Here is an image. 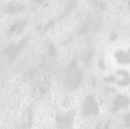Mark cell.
<instances>
[{"mask_svg": "<svg viewBox=\"0 0 130 129\" xmlns=\"http://www.w3.org/2000/svg\"><path fill=\"white\" fill-rule=\"evenodd\" d=\"M83 81V72L78 69L77 61L73 60L67 68L65 75V86L69 90H76Z\"/></svg>", "mask_w": 130, "mask_h": 129, "instance_id": "6da1fadb", "label": "cell"}, {"mask_svg": "<svg viewBox=\"0 0 130 129\" xmlns=\"http://www.w3.org/2000/svg\"><path fill=\"white\" fill-rule=\"evenodd\" d=\"M98 112H99V107L94 97L92 95H87L82 107V115L84 117H89L97 115Z\"/></svg>", "mask_w": 130, "mask_h": 129, "instance_id": "7a4b0ae2", "label": "cell"}, {"mask_svg": "<svg viewBox=\"0 0 130 129\" xmlns=\"http://www.w3.org/2000/svg\"><path fill=\"white\" fill-rule=\"evenodd\" d=\"M2 10L4 13L8 15H17L24 10V5L21 2H16V1H11L3 5Z\"/></svg>", "mask_w": 130, "mask_h": 129, "instance_id": "3957f363", "label": "cell"}, {"mask_svg": "<svg viewBox=\"0 0 130 129\" xmlns=\"http://www.w3.org/2000/svg\"><path fill=\"white\" fill-rule=\"evenodd\" d=\"M73 121H74V113L72 112L63 114L57 117V122L61 127H69L72 125Z\"/></svg>", "mask_w": 130, "mask_h": 129, "instance_id": "277c9868", "label": "cell"}, {"mask_svg": "<svg viewBox=\"0 0 130 129\" xmlns=\"http://www.w3.org/2000/svg\"><path fill=\"white\" fill-rule=\"evenodd\" d=\"M129 102L130 100L127 96L118 95V96L116 97V99L114 100V106L112 108V111L113 112H117V111H119V109L126 107L129 104Z\"/></svg>", "mask_w": 130, "mask_h": 129, "instance_id": "5b68a950", "label": "cell"}, {"mask_svg": "<svg viewBox=\"0 0 130 129\" xmlns=\"http://www.w3.org/2000/svg\"><path fill=\"white\" fill-rule=\"evenodd\" d=\"M27 25V21L26 20H21V21H18V22H14L12 24L11 28H10V31L9 32L14 35H18V34H21V33L25 29V27Z\"/></svg>", "mask_w": 130, "mask_h": 129, "instance_id": "8992f818", "label": "cell"}, {"mask_svg": "<svg viewBox=\"0 0 130 129\" xmlns=\"http://www.w3.org/2000/svg\"><path fill=\"white\" fill-rule=\"evenodd\" d=\"M77 2H78V0H68V2L66 3L64 9H63V11L61 12V14H60L59 16H58V18H57L58 22L62 21L64 18H66V17L70 14L71 12L73 11V9L75 8Z\"/></svg>", "mask_w": 130, "mask_h": 129, "instance_id": "52a82bcc", "label": "cell"}, {"mask_svg": "<svg viewBox=\"0 0 130 129\" xmlns=\"http://www.w3.org/2000/svg\"><path fill=\"white\" fill-rule=\"evenodd\" d=\"M117 61L120 64H128L130 63V54L128 51H118L115 54Z\"/></svg>", "mask_w": 130, "mask_h": 129, "instance_id": "ba28073f", "label": "cell"}, {"mask_svg": "<svg viewBox=\"0 0 130 129\" xmlns=\"http://www.w3.org/2000/svg\"><path fill=\"white\" fill-rule=\"evenodd\" d=\"M92 56H93V50H88L87 53L85 54V55H84V61H85V63L86 64H88L89 63V61L91 60Z\"/></svg>", "mask_w": 130, "mask_h": 129, "instance_id": "9c48e42d", "label": "cell"}, {"mask_svg": "<svg viewBox=\"0 0 130 129\" xmlns=\"http://www.w3.org/2000/svg\"><path fill=\"white\" fill-rule=\"evenodd\" d=\"M118 84H119V86H128V85H130V77L129 76L123 77L121 80H119V81L118 82Z\"/></svg>", "mask_w": 130, "mask_h": 129, "instance_id": "30bf717a", "label": "cell"}, {"mask_svg": "<svg viewBox=\"0 0 130 129\" xmlns=\"http://www.w3.org/2000/svg\"><path fill=\"white\" fill-rule=\"evenodd\" d=\"M48 53H49L50 56H52V57H54L56 55L57 52H56V48L54 47V45H53V44L50 45L49 48H48Z\"/></svg>", "mask_w": 130, "mask_h": 129, "instance_id": "8fae6325", "label": "cell"}, {"mask_svg": "<svg viewBox=\"0 0 130 129\" xmlns=\"http://www.w3.org/2000/svg\"><path fill=\"white\" fill-rule=\"evenodd\" d=\"M88 30H89V25H88V23H84L82 28L79 30L78 34H79V35H84V34H86L87 32H88Z\"/></svg>", "mask_w": 130, "mask_h": 129, "instance_id": "7c38bea8", "label": "cell"}, {"mask_svg": "<svg viewBox=\"0 0 130 129\" xmlns=\"http://www.w3.org/2000/svg\"><path fill=\"white\" fill-rule=\"evenodd\" d=\"M123 119H124L126 125H127V126H130V113L127 114V115H125Z\"/></svg>", "mask_w": 130, "mask_h": 129, "instance_id": "4fadbf2b", "label": "cell"}, {"mask_svg": "<svg viewBox=\"0 0 130 129\" xmlns=\"http://www.w3.org/2000/svg\"><path fill=\"white\" fill-rule=\"evenodd\" d=\"M116 39H118V33L116 32V31H113V32L111 33V36H110V40H111V41H115Z\"/></svg>", "mask_w": 130, "mask_h": 129, "instance_id": "5bb4252c", "label": "cell"}, {"mask_svg": "<svg viewBox=\"0 0 130 129\" xmlns=\"http://www.w3.org/2000/svg\"><path fill=\"white\" fill-rule=\"evenodd\" d=\"M105 81L107 82V83H113V82H115V77L112 75L109 76L107 78H105Z\"/></svg>", "mask_w": 130, "mask_h": 129, "instance_id": "9a60e30c", "label": "cell"}, {"mask_svg": "<svg viewBox=\"0 0 130 129\" xmlns=\"http://www.w3.org/2000/svg\"><path fill=\"white\" fill-rule=\"evenodd\" d=\"M99 67L101 68V69H103V68H105V62H104V59H100L99 60Z\"/></svg>", "mask_w": 130, "mask_h": 129, "instance_id": "2e32d148", "label": "cell"}, {"mask_svg": "<svg viewBox=\"0 0 130 129\" xmlns=\"http://www.w3.org/2000/svg\"><path fill=\"white\" fill-rule=\"evenodd\" d=\"M54 24V22L52 20V21H51V22H49V23H48V24L45 26V29H49V27H52Z\"/></svg>", "mask_w": 130, "mask_h": 129, "instance_id": "e0dca14e", "label": "cell"}, {"mask_svg": "<svg viewBox=\"0 0 130 129\" xmlns=\"http://www.w3.org/2000/svg\"><path fill=\"white\" fill-rule=\"evenodd\" d=\"M34 2H36V3H39V4H41V3H43V2H45L46 0H33Z\"/></svg>", "mask_w": 130, "mask_h": 129, "instance_id": "ac0fdd59", "label": "cell"}]
</instances>
